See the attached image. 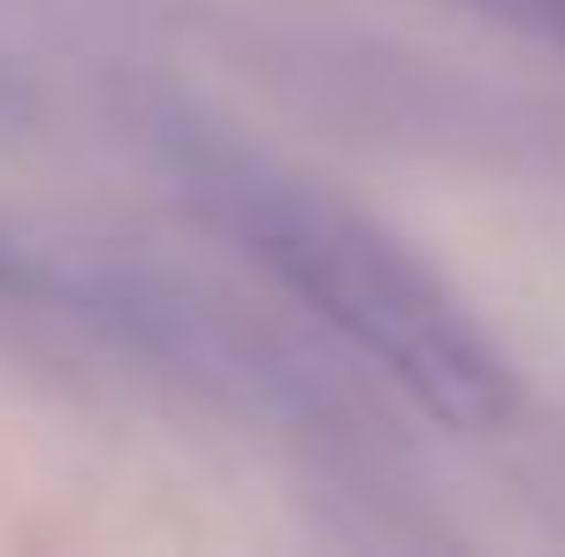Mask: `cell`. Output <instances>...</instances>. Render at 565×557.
Instances as JSON below:
<instances>
[{
  "mask_svg": "<svg viewBox=\"0 0 565 557\" xmlns=\"http://www.w3.org/2000/svg\"><path fill=\"white\" fill-rule=\"evenodd\" d=\"M169 169L184 199L260 276L290 290L321 329H337L367 367L390 374L428 420L489 436L520 413L512 360L375 222H360L329 191L298 184L276 161H260L230 138H206V130H169Z\"/></svg>",
  "mask_w": 565,
  "mask_h": 557,
  "instance_id": "1",
  "label": "cell"
},
{
  "mask_svg": "<svg viewBox=\"0 0 565 557\" xmlns=\"http://www.w3.org/2000/svg\"><path fill=\"white\" fill-rule=\"evenodd\" d=\"M0 298H15V306H93L85 282L70 268H54L39 245H23L15 229H0Z\"/></svg>",
  "mask_w": 565,
  "mask_h": 557,
  "instance_id": "2",
  "label": "cell"
},
{
  "mask_svg": "<svg viewBox=\"0 0 565 557\" xmlns=\"http://www.w3.org/2000/svg\"><path fill=\"white\" fill-rule=\"evenodd\" d=\"M467 8H481L489 23L527 31V39H543V46H558V54H565V0H467Z\"/></svg>",
  "mask_w": 565,
  "mask_h": 557,
  "instance_id": "3",
  "label": "cell"
},
{
  "mask_svg": "<svg viewBox=\"0 0 565 557\" xmlns=\"http://www.w3.org/2000/svg\"><path fill=\"white\" fill-rule=\"evenodd\" d=\"M23 115V85H15V69L0 62V122H15Z\"/></svg>",
  "mask_w": 565,
  "mask_h": 557,
  "instance_id": "4",
  "label": "cell"
}]
</instances>
